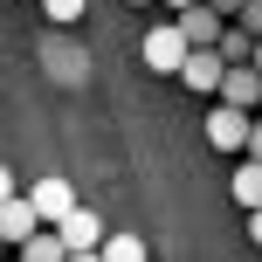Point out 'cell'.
Returning a JSON list of instances; mask_svg holds the SVG:
<instances>
[{
    "label": "cell",
    "instance_id": "6da1fadb",
    "mask_svg": "<svg viewBox=\"0 0 262 262\" xmlns=\"http://www.w3.org/2000/svg\"><path fill=\"white\" fill-rule=\"evenodd\" d=\"M249 124H255V111L228 104V97L207 104V145H214V152H249Z\"/></svg>",
    "mask_w": 262,
    "mask_h": 262
},
{
    "label": "cell",
    "instance_id": "7a4b0ae2",
    "mask_svg": "<svg viewBox=\"0 0 262 262\" xmlns=\"http://www.w3.org/2000/svg\"><path fill=\"white\" fill-rule=\"evenodd\" d=\"M186 55H193V41H186L180 14H172V21H159L152 35H145V62H152L159 76H180V69H186Z\"/></svg>",
    "mask_w": 262,
    "mask_h": 262
},
{
    "label": "cell",
    "instance_id": "3957f363",
    "mask_svg": "<svg viewBox=\"0 0 262 262\" xmlns=\"http://www.w3.org/2000/svg\"><path fill=\"white\" fill-rule=\"evenodd\" d=\"M180 83H186V90H200V97H221L228 55H221V49H193V55H186V69H180Z\"/></svg>",
    "mask_w": 262,
    "mask_h": 262
},
{
    "label": "cell",
    "instance_id": "277c9868",
    "mask_svg": "<svg viewBox=\"0 0 262 262\" xmlns=\"http://www.w3.org/2000/svg\"><path fill=\"white\" fill-rule=\"evenodd\" d=\"M180 28H186V41H193V49H214V41L228 35V14L214 7V0H193V7H180Z\"/></svg>",
    "mask_w": 262,
    "mask_h": 262
},
{
    "label": "cell",
    "instance_id": "5b68a950",
    "mask_svg": "<svg viewBox=\"0 0 262 262\" xmlns=\"http://www.w3.org/2000/svg\"><path fill=\"white\" fill-rule=\"evenodd\" d=\"M55 228H62V242H69V255H104V221H97V214L90 207H76V214H62V221H55Z\"/></svg>",
    "mask_w": 262,
    "mask_h": 262
},
{
    "label": "cell",
    "instance_id": "8992f818",
    "mask_svg": "<svg viewBox=\"0 0 262 262\" xmlns=\"http://www.w3.org/2000/svg\"><path fill=\"white\" fill-rule=\"evenodd\" d=\"M28 200L41 207V221H62V214H76V186H69V180H55V172H41V180L28 186Z\"/></svg>",
    "mask_w": 262,
    "mask_h": 262
},
{
    "label": "cell",
    "instance_id": "52a82bcc",
    "mask_svg": "<svg viewBox=\"0 0 262 262\" xmlns=\"http://www.w3.org/2000/svg\"><path fill=\"white\" fill-rule=\"evenodd\" d=\"M221 97H228V104H242V111H262V69H255V62H228Z\"/></svg>",
    "mask_w": 262,
    "mask_h": 262
},
{
    "label": "cell",
    "instance_id": "ba28073f",
    "mask_svg": "<svg viewBox=\"0 0 262 262\" xmlns=\"http://www.w3.org/2000/svg\"><path fill=\"white\" fill-rule=\"evenodd\" d=\"M35 228H41V207H35L28 193H7V214H0V235H7L14 249H21V242L35 235Z\"/></svg>",
    "mask_w": 262,
    "mask_h": 262
},
{
    "label": "cell",
    "instance_id": "9c48e42d",
    "mask_svg": "<svg viewBox=\"0 0 262 262\" xmlns=\"http://www.w3.org/2000/svg\"><path fill=\"white\" fill-rule=\"evenodd\" d=\"M228 186H235L242 214H249V207H262V159H249V152H242V166H235V180H228Z\"/></svg>",
    "mask_w": 262,
    "mask_h": 262
},
{
    "label": "cell",
    "instance_id": "30bf717a",
    "mask_svg": "<svg viewBox=\"0 0 262 262\" xmlns=\"http://www.w3.org/2000/svg\"><path fill=\"white\" fill-rule=\"evenodd\" d=\"M104 255H111V262H138V255H145V242H138V235H111V242H104Z\"/></svg>",
    "mask_w": 262,
    "mask_h": 262
},
{
    "label": "cell",
    "instance_id": "8fae6325",
    "mask_svg": "<svg viewBox=\"0 0 262 262\" xmlns=\"http://www.w3.org/2000/svg\"><path fill=\"white\" fill-rule=\"evenodd\" d=\"M41 14H49V21H76L83 0H41Z\"/></svg>",
    "mask_w": 262,
    "mask_h": 262
},
{
    "label": "cell",
    "instance_id": "7c38bea8",
    "mask_svg": "<svg viewBox=\"0 0 262 262\" xmlns=\"http://www.w3.org/2000/svg\"><path fill=\"white\" fill-rule=\"evenodd\" d=\"M249 159H262V111H255V124H249Z\"/></svg>",
    "mask_w": 262,
    "mask_h": 262
},
{
    "label": "cell",
    "instance_id": "4fadbf2b",
    "mask_svg": "<svg viewBox=\"0 0 262 262\" xmlns=\"http://www.w3.org/2000/svg\"><path fill=\"white\" fill-rule=\"evenodd\" d=\"M249 235H255V249H262V207H249Z\"/></svg>",
    "mask_w": 262,
    "mask_h": 262
},
{
    "label": "cell",
    "instance_id": "5bb4252c",
    "mask_svg": "<svg viewBox=\"0 0 262 262\" xmlns=\"http://www.w3.org/2000/svg\"><path fill=\"white\" fill-rule=\"evenodd\" d=\"M214 7H221V14H228V21H235V14H242V7H249V0H214Z\"/></svg>",
    "mask_w": 262,
    "mask_h": 262
},
{
    "label": "cell",
    "instance_id": "9a60e30c",
    "mask_svg": "<svg viewBox=\"0 0 262 262\" xmlns=\"http://www.w3.org/2000/svg\"><path fill=\"white\" fill-rule=\"evenodd\" d=\"M159 7H172V14H180V7H193V0H159Z\"/></svg>",
    "mask_w": 262,
    "mask_h": 262
},
{
    "label": "cell",
    "instance_id": "2e32d148",
    "mask_svg": "<svg viewBox=\"0 0 262 262\" xmlns=\"http://www.w3.org/2000/svg\"><path fill=\"white\" fill-rule=\"evenodd\" d=\"M131 7H152V0H131Z\"/></svg>",
    "mask_w": 262,
    "mask_h": 262
}]
</instances>
